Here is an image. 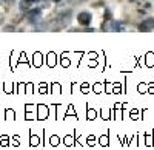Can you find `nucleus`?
Masks as SVG:
<instances>
[{
  "label": "nucleus",
  "instance_id": "obj_1",
  "mask_svg": "<svg viewBox=\"0 0 154 150\" xmlns=\"http://www.w3.org/2000/svg\"><path fill=\"white\" fill-rule=\"evenodd\" d=\"M69 19H71V11L63 12V14H60V16L57 17V20L54 22V25H53L51 28H53V30H59V28L66 27V25H69Z\"/></svg>",
  "mask_w": 154,
  "mask_h": 150
},
{
  "label": "nucleus",
  "instance_id": "obj_2",
  "mask_svg": "<svg viewBox=\"0 0 154 150\" xmlns=\"http://www.w3.org/2000/svg\"><path fill=\"white\" fill-rule=\"evenodd\" d=\"M26 20L29 23H38L42 20V9L40 8H35V9L31 8V11L26 14Z\"/></svg>",
  "mask_w": 154,
  "mask_h": 150
},
{
  "label": "nucleus",
  "instance_id": "obj_3",
  "mask_svg": "<svg viewBox=\"0 0 154 150\" xmlns=\"http://www.w3.org/2000/svg\"><path fill=\"white\" fill-rule=\"evenodd\" d=\"M139 30L142 33H148V31L154 30V17H148V19L142 20V23L139 25Z\"/></svg>",
  "mask_w": 154,
  "mask_h": 150
},
{
  "label": "nucleus",
  "instance_id": "obj_4",
  "mask_svg": "<svg viewBox=\"0 0 154 150\" xmlns=\"http://www.w3.org/2000/svg\"><path fill=\"white\" fill-rule=\"evenodd\" d=\"M77 20H79V23L83 25V27H88V25L91 23V20H93V16H91V12L83 11V12H80V14L77 16Z\"/></svg>",
  "mask_w": 154,
  "mask_h": 150
},
{
  "label": "nucleus",
  "instance_id": "obj_5",
  "mask_svg": "<svg viewBox=\"0 0 154 150\" xmlns=\"http://www.w3.org/2000/svg\"><path fill=\"white\" fill-rule=\"evenodd\" d=\"M34 3H37V0H20L19 8L22 11H26V9H31L34 6Z\"/></svg>",
  "mask_w": 154,
  "mask_h": 150
},
{
  "label": "nucleus",
  "instance_id": "obj_6",
  "mask_svg": "<svg viewBox=\"0 0 154 150\" xmlns=\"http://www.w3.org/2000/svg\"><path fill=\"white\" fill-rule=\"evenodd\" d=\"M46 116H48V108H46L45 105H38V118L43 119V118H46Z\"/></svg>",
  "mask_w": 154,
  "mask_h": 150
},
{
  "label": "nucleus",
  "instance_id": "obj_7",
  "mask_svg": "<svg viewBox=\"0 0 154 150\" xmlns=\"http://www.w3.org/2000/svg\"><path fill=\"white\" fill-rule=\"evenodd\" d=\"M37 3H38V8H49V0H37Z\"/></svg>",
  "mask_w": 154,
  "mask_h": 150
},
{
  "label": "nucleus",
  "instance_id": "obj_8",
  "mask_svg": "<svg viewBox=\"0 0 154 150\" xmlns=\"http://www.w3.org/2000/svg\"><path fill=\"white\" fill-rule=\"evenodd\" d=\"M34 65H35V67H40V65H42V56L38 54V53L34 56Z\"/></svg>",
  "mask_w": 154,
  "mask_h": 150
},
{
  "label": "nucleus",
  "instance_id": "obj_9",
  "mask_svg": "<svg viewBox=\"0 0 154 150\" xmlns=\"http://www.w3.org/2000/svg\"><path fill=\"white\" fill-rule=\"evenodd\" d=\"M29 142H31V145H38V142H40V139H38V136L32 135L31 138H29Z\"/></svg>",
  "mask_w": 154,
  "mask_h": 150
},
{
  "label": "nucleus",
  "instance_id": "obj_10",
  "mask_svg": "<svg viewBox=\"0 0 154 150\" xmlns=\"http://www.w3.org/2000/svg\"><path fill=\"white\" fill-rule=\"evenodd\" d=\"M152 57H154V56H152L151 53L146 56V65H148V67H152V65H154V60H152Z\"/></svg>",
  "mask_w": 154,
  "mask_h": 150
},
{
  "label": "nucleus",
  "instance_id": "obj_11",
  "mask_svg": "<svg viewBox=\"0 0 154 150\" xmlns=\"http://www.w3.org/2000/svg\"><path fill=\"white\" fill-rule=\"evenodd\" d=\"M65 144H66V145H74V139H72V136H66V138H65Z\"/></svg>",
  "mask_w": 154,
  "mask_h": 150
},
{
  "label": "nucleus",
  "instance_id": "obj_12",
  "mask_svg": "<svg viewBox=\"0 0 154 150\" xmlns=\"http://www.w3.org/2000/svg\"><path fill=\"white\" fill-rule=\"evenodd\" d=\"M54 54H49V57H48V65L49 67H54Z\"/></svg>",
  "mask_w": 154,
  "mask_h": 150
},
{
  "label": "nucleus",
  "instance_id": "obj_13",
  "mask_svg": "<svg viewBox=\"0 0 154 150\" xmlns=\"http://www.w3.org/2000/svg\"><path fill=\"white\" fill-rule=\"evenodd\" d=\"M100 144L102 145H108V138H106V136H102V138H100Z\"/></svg>",
  "mask_w": 154,
  "mask_h": 150
},
{
  "label": "nucleus",
  "instance_id": "obj_14",
  "mask_svg": "<svg viewBox=\"0 0 154 150\" xmlns=\"http://www.w3.org/2000/svg\"><path fill=\"white\" fill-rule=\"evenodd\" d=\"M94 116H96L94 110H91V108H89V110H88V118H89V119H94Z\"/></svg>",
  "mask_w": 154,
  "mask_h": 150
},
{
  "label": "nucleus",
  "instance_id": "obj_15",
  "mask_svg": "<svg viewBox=\"0 0 154 150\" xmlns=\"http://www.w3.org/2000/svg\"><path fill=\"white\" fill-rule=\"evenodd\" d=\"M51 144H53V145L59 144V138H57V136H53V138H51Z\"/></svg>",
  "mask_w": 154,
  "mask_h": 150
},
{
  "label": "nucleus",
  "instance_id": "obj_16",
  "mask_svg": "<svg viewBox=\"0 0 154 150\" xmlns=\"http://www.w3.org/2000/svg\"><path fill=\"white\" fill-rule=\"evenodd\" d=\"M6 115L12 119V118H14V111H12V110H8V111H6Z\"/></svg>",
  "mask_w": 154,
  "mask_h": 150
},
{
  "label": "nucleus",
  "instance_id": "obj_17",
  "mask_svg": "<svg viewBox=\"0 0 154 150\" xmlns=\"http://www.w3.org/2000/svg\"><path fill=\"white\" fill-rule=\"evenodd\" d=\"M88 142H89V145H94V138H93V136H89V138H88Z\"/></svg>",
  "mask_w": 154,
  "mask_h": 150
},
{
  "label": "nucleus",
  "instance_id": "obj_18",
  "mask_svg": "<svg viewBox=\"0 0 154 150\" xmlns=\"http://www.w3.org/2000/svg\"><path fill=\"white\" fill-rule=\"evenodd\" d=\"M40 91H42V93H45V91H46V85H43V84L40 85Z\"/></svg>",
  "mask_w": 154,
  "mask_h": 150
},
{
  "label": "nucleus",
  "instance_id": "obj_19",
  "mask_svg": "<svg viewBox=\"0 0 154 150\" xmlns=\"http://www.w3.org/2000/svg\"><path fill=\"white\" fill-rule=\"evenodd\" d=\"M79 2H83V0H71L69 3H71V5H74V3H79Z\"/></svg>",
  "mask_w": 154,
  "mask_h": 150
},
{
  "label": "nucleus",
  "instance_id": "obj_20",
  "mask_svg": "<svg viewBox=\"0 0 154 150\" xmlns=\"http://www.w3.org/2000/svg\"><path fill=\"white\" fill-rule=\"evenodd\" d=\"M12 30H14L12 27H6V28H5V31H12Z\"/></svg>",
  "mask_w": 154,
  "mask_h": 150
},
{
  "label": "nucleus",
  "instance_id": "obj_21",
  "mask_svg": "<svg viewBox=\"0 0 154 150\" xmlns=\"http://www.w3.org/2000/svg\"><path fill=\"white\" fill-rule=\"evenodd\" d=\"M2 22H3V16H2V14H0V23H2Z\"/></svg>",
  "mask_w": 154,
  "mask_h": 150
},
{
  "label": "nucleus",
  "instance_id": "obj_22",
  "mask_svg": "<svg viewBox=\"0 0 154 150\" xmlns=\"http://www.w3.org/2000/svg\"><path fill=\"white\" fill-rule=\"evenodd\" d=\"M53 2H54V3H59V2H62V0H53Z\"/></svg>",
  "mask_w": 154,
  "mask_h": 150
},
{
  "label": "nucleus",
  "instance_id": "obj_23",
  "mask_svg": "<svg viewBox=\"0 0 154 150\" xmlns=\"http://www.w3.org/2000/svg\"><path fill=\"white\" fill-rule=\"evenodd\" d=\"M3 2H5V0H0V3H3Z\"/></svg>",
  "mask_w": 154,
  "mask_h": 150
}]
</instances>
